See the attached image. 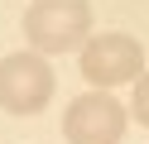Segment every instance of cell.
Instances as JSON below:
<instances>
[{
    "label": "cell",
    "mask_w": 149,
    "mask_h": 144,
    "mask_svg": "<svg viewBox=\"0 0 149 144\" xmlns=\"http://www.w3.org/2000/svg\"><path fill=\"white\" fill-rule=\"evenodd\" d=\"M82 77L91 86H125V82H139L144 77V43L130 34H91L82 43V58H77Z\"/></svg>",
    "instance_id": "3957f363"
},
{
    "label": "cell",
    "mask_w": 149,
    "mask_h": 144,
    "mask_svg": "<svg viewBox=\"0 0 149 144\" xmlns=\"http://www.w3.org/2000/svg\"><path fill=\"white\" fill-rule=\"evenodd\" d=\"M135 115H139V125H149V67H144V77L135 82Z\"/></svg>",
    "instance_id": "5b68a950"
},
{
    "label": "cell",
    "mask_w": 149,
    "mask_h": 144,
    "mask_svg": "<svg viewBox=\"0 0 149 144\" xmlns=\"http://www.w3.org/2000/svg\"><path fill=\"white\" fill-rule=\"evenodd\" d=\"M53 63L48 53L29 48V53H5L0 58V111L10 115H39L53 101Z\"/></svg>",
    "instance_id": "6da1fadb"
},
{
    "label": "cell",
    "mask_w": 149,
    "mask_h": 144,
    "mask_svg": "<svg viewBox=\"0 0 149 144\" xmlns=\"http://www.w3.org/2000/svg\"><path fill=\"white\" fill-rule=\"evenodd\" d=\"M91 34V5L87 0H34L24 15V38L39 53H72Z\"/></svg>",
    "instance_id": "7a4b0ae2"
},
{
    "label": "cell",
    "mask_w": 149,
    "mask_h": 144,
    "mask_svg": "<svg viewBox=\"0 0 149 144\" xmlns=\"http://www.w3.org/2000/svg\"><path fill=\"white\" fill-rule=\"evenodd\" d=\"M63 134L68 144H120L125 134V111H120L116 96H106V86L77 96L63 115Z\"/></svg>",
    "instance_id": "277c9868"
}]
</instances>
